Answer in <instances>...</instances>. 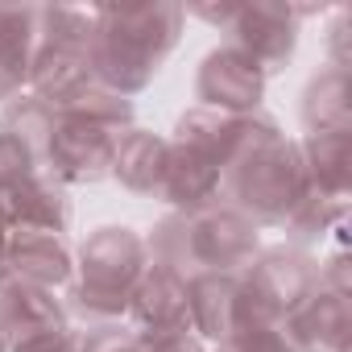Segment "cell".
I'll use <instances>...</instances> for the list:
<instances>
[]
</instances>
